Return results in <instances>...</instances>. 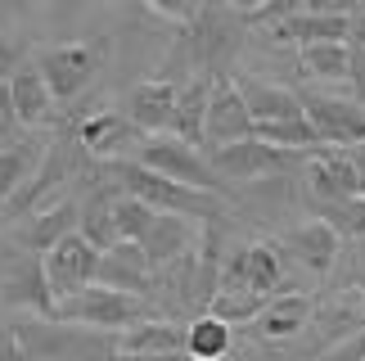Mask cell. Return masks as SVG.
Segmentation results:
<instances>
[{
	"label": "cell",
	"mask_w": 365,
	"mask_h": 361,
	"mask_svg": "<svg viewBox=\"0 0 365 361\" xmlns=\"http://www.w3.org/2000/svg\"><path fill=\"white\" fill-rule=\"evenodd\" d=\"M19 335L27 361H113L118 335L91 330L77 321H50V316H19Z\"/></svg>",
	"instance_id": "obj_1"
},
{
	"label": "cell",
	"mask_w": 365,
	"mask_h": 361,
	"mask_svg": "<svg viewBox=\"0 0 365 361\" xmlns=\"http://www.w3.org/2000/svg\"><path fill=\"white\" fill-rule=\"evenodd\" d=\"M113 176L122 180L126 194H135V199H145L149 208H158V213H176V217H190V221H217L226 217V199L212 190H199V185H180V180L163 176L145 168V163L135 158H118L113 163Z\"/></svg>",
	"instance_id": "obj_2"
},
{
	"label": "cell",
	"mask_w": 365,
	"mask_h": 361,
	"mask_svg": "<svg viewBox=\"0 0 365 361\" xmlns=\"http://www.w3.org/2000/svg\"><path fill=\"white\" fill-rule=\"evenodd\" d=\"M153 302L149 294H126V289H113V285H86L81 294L63 298L59 312H54V321H77V325H91V330H108V335H122V330H131L140 321H153Z\"/></svg>",
	"instance_id": "obj_3"
},
{
	"label": "cell",
	"mask_w": 365,
	"mask_h": 361,
	"mask_svg": "<svg viewBox=\"0 0 365 361\" xmlns=\"http://www.w3.org/2000/svg\"><path fill=\"white\" fill-rule=\"evenodd\" d=\"M135 163H145V168L180 180V185H199V190L226 194V180H221V172L212 168L207 149L180 141L176 131H167V136H145V141H140V149H135Z\"/></svg>",
	"instance_id": "obj_4"
},
{
	"label": "cell",
	"mask_w": 365,
	"mask_h": 361,
	"mask_svg": "<svg viewBox=\"0 0 365 361\" xmlns=\"http://www.w3.org/2000/svg\"><path fill=\"white\" fill-rule=\"evenodd\" d=\"M0 302L5 307H19V312H32V316H50L59 312V298L50 289V275H46V258L23 248H0Z\"/></svg>",
	"instance_id": "obj_5"
},
{
	"label": "cell",
	"mask_w": 365,
	"mask_h": 361,
	"mask_svg": "<svg viewBox=\"0 0 365 361\" xmlns=\"http://www.w3.org/2000/svg\"><path fill=\"white\" fill-rule=\"evenodd\" d=\"M257 136V118L240 91V77H226V73H212V104H207V136H203V149H221V145H235V141H248Z\"/></svg>",
	"instance_id": "obj_6"
},
{
	"label": "cell",
	"mask_w": 365,
	"mask_h": 361,
	"mask_svg": "<svg viewBox=\"0 0 365 361\" xmlns=\"http://www.w3.org/2000/svg\"><path fill=\"white\" fill-rule=\"evenodd\" d=\"M207 158H212V168L221 172V180L230 185V180H262L271 172H284L289 163H298L307 154H293V149H279V145H266L257 136H248V141L207 149Z\"/></svg>",
	"instance_id": "obj_7"
},
{
	"label": "cell",
	"mask_w": 365,
	"mask_h": 361,
	"mask_svg": "<svg viewBox=\"0 0 365 361\" xmlns=\"http://www.w3.org/2000/svg\"><path fill=\"white\" fill-rule=\"evenodd\" d=\"M46 275H50V289H54L59 302L73 298L86 285H95V275H100V248H95L81 230L63 235V240L46 253Z\"/></svg>",
	"instance_id": "obj_8"
},
{
	"label": "cell",
	"mask_w": 365,
	"mask_h": 361,
	"mask_svg": "<svg viewBox=\"0 0 365 361\" xmlns=\"http://www.w3.org/2000/svg\"><path fill=\"white\" fill-rule=\"evenodd\" d=\"M36 68L46 73L50 91L59 95V104H63V100H77V95L95 81V73H100V50L81 46V41H63V46L41 50Z\"/></svg>",
	"instance_id": "obj_9"
},
{
	"label": "cell",
	"mask_w": 365,
	"mask_h": 361,
	"mask_svg": "<svg viewBox=\"0 0 365 361\" xmlns=\"http://www.w3.org/2000/svg\"><path fill=\"white\" fill-rule=\"evenodd\" d=\"M307 194H312L316 208L361 194V172H356L352 149H329V145H320L316 154H307Z\"/></svg>",
	"instance_id": "obj_10"
},
{
	"label": "cell",
	"mask_w": 365,
	"mask_h": 361,
	"mask_svg": "<svg viewBox=\"0 0 365 361\" xmlns=\"http://www.w3.org/2000/svg\"><path fill=\"white\" fill-rule=\"evenodd\" d=\"M307 118L320 131V145L352 149L365 145V104L361 100H334V95H302Z\"/></svg>",
	"instance_id": "obj_11"
},
{
	"label": "cell",
	"mask_w": 365,
	"mask_h": 361,
	"mask_svg": "<svg viewBox=\"0 0 365 361\" xmlns=\"http://www.w3.org/2000/svg\"><path fill=\"white\" fill-rule=\"evenodd\" d=\"M176 100H180V86L167 77L135 81L131 100H126V118L140 136H167L176 131Z\"/></svg>",
	"instance_id": "obj_12"
},
{
	"label": "cell",
	"mask_w": 365,
	"mask_h": 361,
	"mask_svg": "<svg viewBox=\"0 0 365 361\" xmlns=\"http://www.w3.org/2000/svg\"><path fill=\"white\" fill-rule=\"evenodd\" d=\"M221 285H244V289H257V294H271V289L284 285V258H279L275 244H244L240 253L226 262V275Z\"/></svg>",
	"instance_id": "obj_13"
},
{
	"label": "cell",
	"mask_w": 365,
	"mask_h": 361,
	"mask_svg": "<svg viewBox=\"0 0 365 361\" xmlns=\"http://www.w3.org/2000/svg\"><path fill=\"white\" fill-rule=\"evenodd\" d=\"M153 275H158V271H153L145 244L118 240L113 248H104V253H100V275H95V280L113 285V289H126V294H149Z\"/></svg>",
	"instance_id": "obj_14"
},
{
	"label": "cell",
	"mask_w": 365,
	"mask_h": 361,
	"mask_svg": "<svg viewBox=\"0 0 365 361\" xmlns=\"http://www.w3.org/2000/svg\"><path fill=\"white\" fill-rule=\"evenodd\" d=\"M68 172H73V154H68V145L63 141H50L46 154H41V163H36V172H32V180L14 194V203L5 208V213L19 217V213H32V208H46V194L59 190L63 180H68Z\"/></svg>",
	"instance_id": "obj_15"
},
{
	"label": "cell",
	"mask_w": 365,
	"mask_h": 361,
	"mask_svg": "<svg viewBox=\"0 0 365 361\" xmlns=\"http://www.w3.org/2000/svg\"><path fill=\"white\" fill-rule=\"evenodd\" d=\"M307 325H312V298L298 294V289L271 294V302H266L262 316L252 321L257 339H266V343H289V339H298Z\"/></svg>",
	"instance_id": "obj_16"
},
{
	"label": "cell",
	"mask_w": 365,
	"mask_h": 361,
	"mask_svg": "<svg viewBox=\"0 0 365 361\" xmlns=\"http://www.w3.org/2000/svg\"><path fill=\"white\" fill-rule=\"evenodd\" d=\"M9 91H14V118H19L23 127H46L54 118L59 95L50 91V81H46V73H41L36 63H23L19 73H14Z\"/></svg>",
	"instance_id": "obj_17"
},
{
	"label": "cell",
	"mask_w": 365,
	"mask_h": 361,
	"mask_svg": "<svg viewBox=\"0 0 365 361\" xmlns=\"http://www.w3.org/2000/svg\"><path fill=\"white\" fill-rule=\"evenodd\" d=\"M140 141H145V136H135L131 118H122V113H95L77 127V145L86 149L91 158H104V163H118L122 149L140 145Z\"/></svg>",
	"instance_id": "obj_18"
},
{
	"label": "cell",
	"mask_w": 365,
	"mask_h": 361,
	"mask_svg": "<svg viewBox=\"0 0 365 361\" xmlns=\"http://www.w3.org/2000/svg\"><path fill=\"white\" fill-rule=\"evenodd\" d=\"M356 19H343V14H293V19L271 23V36L284 41V46H316V41H347L352 36Z\"/></svg>",
	"instance_id": "obj_19"
},
{
	"label": "cell",
	"mask_w": 365,
	"mask_h": 361,
	"mask_svg": "<svg viewBox=\"0 0 365 361\" xmlns=\"http://www.w3.org/2000/svg\"><path fill=\"white\" fill-rule=\"evenodd\" d=\"M194 240H199V230H194L190 217H176V213H158V221L149 226V235L140 244H145V253L153 262V271H167L176 258H190Z\"/></svg>",
	"instance_id": "obj_20"
},
{
	"label": "cell",
	"mask_w": 365,
	"mask_h": 361,
	"mask_svg": "<svg viewBox=\"0 0 365 361\" xmlns=\"http://www.w3.org/2000/svg\"><path fill=\"white\" fill-rule=\"evenodd\" d=\"M339 244H343V235L334 230L325 217L302 221V226L289 235L293 258H298L312 275H329V271H334V262H339Z\"/></svg>",
	"instance_id": "obj_21"
},
{
	"label": "cell",
	"mask_w": 365,
	"mask_h": 361,
	"mask_svg": "<svg viewBox=\"0 0 365 361\" xmlns=\"http://www.w3.org/2000/svg\"><path fill=\"white\" fill-rule=\"evenodd\" d=\"M81 226V217H77V203L73 199H54L46 208H36V217L27 221V230H23V248H32V253L46 258L54 244L63 240V235H73Z\"/></svg>",
	"instance_id": "obj_22"
},
{
	"label": "cell",
	"mask_w": 365,
	"mask_h": 361,
	"mask_svg": "<svg viewBox=\"0 0 365 361\" xmlns=\"http://www.w3.org/2000/svg\"><path fill=\"white\" fill-rule=\"evenodd\" d=\"M240 91H244V100H248V108H252L257 122H284V118H302L307 113L302 95L289 91V86H271V81L240 77Z\"/></svg>",
	"instance_id": "obj_23"
},
{
	"label": "cell",
	"mask_w": 365,
	"mask_h": 361,
	"mask_svg": "<svg viewBox=\"0 0 365 361\" xmlns=\"http://www.w3.org/2000/svg\"><path fill=\"white\" fill-rule=\"evenodd\" d=\"M207 104H212V77H190L180 81V100H176V136L203 149L207 136Z\"/></svg>",
	"instance_id": "obj_24"
},
{
	"label": "cell",
	"mask_w": 365,
	"mask_h": 361,
	"mask_svg": "<svg viewBox=\"0 0 365 361\" xmlns=\"http://www.w3.org/2000/svg\"><path fill=\"white\" fill-rule=\"evenodd\" d=\"M118 352H185V330L172 325L167 316L140 321L118 335Z\"/></svg>",
	"instance_id": "obj_25"
},
{
	"label": "cell",
	"mask_w": 365,
	"mask_h": 361,
	"mask_svg": "<svg viewBox=\"0 0 365 361\" xmlns=\"http://www.w3.org/2000/svg\"><path fill=\"white\" fill-rule=\"evenodd\" d=\"M41 154H46V145H32V141H19V145L0 149V213H5V208L14 203V194L32 180Z\"/></svg>",
	"instance_id": "obj_26"
},
{
	"label": "cell",
	"mask_w": 365,
	"mask_h": 361,
	"mask_svg": "<svg viewBox=\"0 0 365 361\" xmlns=\"http://www.w3.org/2000/svg\"><path fill=\"white\" fill-rule=\"evenodd\" d=\"M298 68L316 81H352V50L347 41H316L298 50Z\"/></svg>",
	"instance_id": "obj_27"
},
{
	"label": "cell",
	"mask_w": 365,
	"mask_h": 361,
	"mask_svg": "<svg viewBox=\"0 0 365 361\" xmlns=\"http://www.w3.org/2000/svg\"><path fill=\"white\" fill-rule=\"evenodd\" d=\"M266 302H271V294H257V289L244 285H217V294L207 298V312L221 316L226 325H252Z\"/></svg>",
	"instance_id": "obj_28"
},
{
	"label": "cell",
	"mask_w": 365,
	"mask_h": 361,
	"mask_svg": "<svg viewBox=\"0 0 365 361\" xmlns=\"http://www.w3.org/2000/svg\"><path fill=\"white\" fill-rule=\"evenodd\" d=\"M230 343H235L230 325L221 321V316H212V312H203L199 321H190V330H185V352L194 361H221L230 352Z\"/></svg>",
	"instance_id": "obj_29"
},
{
	"label": "cell",
	"mask_w": 365,
	"mask_h": 361,
	"mask_svg": "<svg viewBox=\"0 0 365 361\" xmlns=\"http://www.w3.org/2000/svg\"><path fill=\"white\" fill-rule=\"evenodd\" d=\"M257 141L293 149V154H316L320 149V131L312 127V118H284V122H257Z\"/></svg>",
	"instance_id": "obj_30"
},
{
	"label": "cell",
	"mask_w": 365,
	"mask_h": 361,
	"mask_svg": "<svg viewBox=\"0 0 365 361\" xmlns=\"http://www.w3.org/2000/svg\"><path fill=\"white\" fill-rule=\"evenodd\" d=\"M113 221H118V240H145L149 235V226L158 221V208H149L145 199H135V194H118L113 199Z\"/></svg>",
	"instance_id": "obj_31"
},
{
	"label": "cell",
	"mask_w": 365,
	"mask_h": 361,
	"mask_svg": "<svg viewBox=\"0 0 365 361\" xmlns=\"http://www.w3.org/2000/svg\"><path fill=\"white\" fill-rule=\"evenodd\" d=\"M316 217H325L343 240H365V194H352V199H339V203H320Z\"/></svg>",
	"instance_id": "obj_32"
},
{
	"label": "cell",
	"mask_w": 365,
	"mask_h": 361,
	"mask_svg": "<svg viewBox=\"0 0 365 361\" xmlns=\"http://www.w3.org/2000/svg\"><path fill=\"white\" fill-rule=\"evenodd\" d=\"M81 235H86V240L100 248H113L118 244V221H113V199H108V194H100V199H95L91 208H86V217H81V226H77Z\"/></svg>",
	"instance_id": "obj_33"
},
{
	"label": "cell",
	"mask_w": 365,
	"mask_h": 361,
	"mask_svg": "<svg viewBox=\"0 0 365 361\" xmlns=\"http://www.w3.org/2000/svg\"><path fill=\"white\" fill-rule=\"evenodd\" d=\"M347 50H352V91L365 104V14H356V27L347 36Z\"/></svg>",
	"instance_id": "obj_34"
},
{
	"label": "cell",
	"mask_w": 365,
	"mask_h": 361,
	"mask_svg": "<svg viewBox=\"0 0 365 361\" xmlns=\"http://www.w3.org/2000/svg\"><path fill=\"white\" fill-rule=\"evenodd\" d=\"M320 361H365V335H352V339L334 343L329 352H320Z\"/></svg>",
	"instance_id": "obj_35"
},
{
	"label": "cell",
	"mask_w": 365,
	"mask_h": 361,
	"mask_svg": "<svg viewBox=\"0 0 365 361\" xmlns=\"http://www.w3.org/2000/svg\"><path fill=\"white\" fill-rule=\"evenodd\" d=\"M0 361H27V348H23L19 325H0Z\"/></svg>",
	"instance_id": "obj_36"
},
{
	"label": "cell",
	"mask_w": 365,
	"mask_h": 361,
	"mask_svg": "<svg viewBox=\"0 0 365 361\" xmlns=\"http://www.w3.org/2000/svg\"><path fill=\"white\" fill-rule=\"evenodd\" d=\"M140 5H149L153 14H163V19H176V23H185L190 14H194V0H140Z\"/></svg>",
	"instance_id": "obj_37"
},
{
	"label": "cell",
	"mask_w": 365,
	"mask_h": 361,
	"mask_svg": "<svg viewBox=\"0 0 365 361\" xmlns=\"http://www.w3.org/2000/svg\"><path fill=\"white\" fill-rule=\"evenodd\" d=\"M307 9H312V14H343V19H356V14H361V0H307Z\"/></svg>",
	"instance_id": "obj_38"
},
{
	"label": "cell",
	"mask_w": 365,
	"mask_h": 361,
	"mask_svg": "<svg viewBox=\"0 0 365 361\" xmlns=\"http://www.w3.org/2000/svg\"><path fill=\"white\" fill-rule=\"evenodd\" d=\"M19 46H14L9 36H0V81H14V73H19Z\"/></svg>",
	"instance_id": "obj_39"
},
{
	"label": "cell",
	"mask_w": 365,
	"mask_h": 361,
	"mask_svg": "<svg viewBox=\"0 0 365 361\" xmlns=\"http://www.w3.org/2000/svg\"><path fill=\"white\" fill-rule=\"evenodd\" d=\"M113 361H194L190 352H118Z\"/></svg>",
	"instance_id": "obj_40"
},
{
	"label": "cell",
	"mask_w": 365,
	"mask_h": 361,
	"mask_svg": "<svg viewBox=\"0 0 365 361\" xmlns=\"http://www.w3.org/2000/svg\"><path fill=\"white\" fill-rule=\"evenodd\" d=\"M0 122H5V127H9V122H19V118H14V91H9V81H0Z\"/></svg>",
	"instance_id": "obj_41"
},
{
	"label": "cell",
	"mask_w": 365,
	"mask_h": 361,
	"mask_svg": "<svg viewBox=\"0 0 365 361\" xmlns=\"http://www.w3.org/2000/svg\"><path fill=\"white\" fill-rule=\"evenodd\" d=\"M352 158H356V172H361V194H365V145H352Z\"/></svg>",
	"instance_id": "obj_42"
},
{
	"label": "cell",
	"mask_w": 365,
	"mask_h": 361,
	"mask_svg": "<svg viewBox=\"0 0 365 361\" xmlns=\"http://www.w3.org/2000/svg\"><path fill=\"white\" fill-rule=\"evenodd\" d=\"M356 298H361V307H365V271H361V280H356Z\"/></svg>",
	"instance_id": "obj_43"
},
{
	"label": "cell",
	"mask_w": 365,
	"mask_h": 361,
	"mask_svg": "<svg viewBox=\"0 0 365 361\" xmlns=\"http://www.w3.org/2000/svg\"><path fill=\"white\" fill-rule=\"evenodd\" d=\"M257 5H266V0H240V9L248 14V9H257Z\"/></svg>",
	"instance_id": "obj_44"
}]
</instances>
